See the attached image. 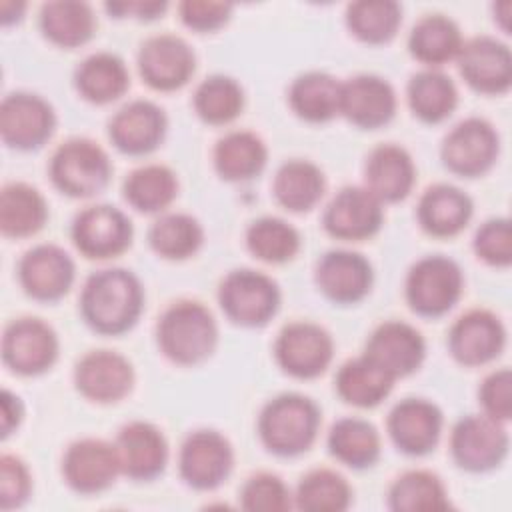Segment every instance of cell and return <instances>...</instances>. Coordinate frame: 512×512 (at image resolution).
Returning a JSON list of instances; mask_svg holds the SVG:
<instances>
[{
    "instance_id": "603a6c76",
    "label": "cell",
    "mask_w": 512,
    "mask_h": 512,
    "mask_svg": "<svg viewBox=\"0 0 512 512\" xmlns=\"http://www.w3.org/2000/svg\"><path fill=\"white\" fill-rule=\"evenodd\" d=\"M114 448L120 472L134 480H152L162 474L168 460L164 434L150 422L134 420L118 430Z\"/></svg>"
},
{
    "instance_id": "60d3db41",
    "label": "cell",
    "mask_w": 512,
    "mask_h": 512,
    "mask_svg": "<svg viewBox=\"0 0 512 512\" xmlns=\"http://www.w3.org/2000/svg\"><path fill=\"white\" fill-rule=\"evenodd\" d=\"M350 500L352 490L346 478L328 468L310 470L294 494V506L304 512H342Z\"/></svg>"
},
{
    "instance_id": "f5cc1de1",
    "label": "cell",
    "mask_w": 512,
    "mask_h": 512,
    "mask_svg": "<svg viewBox=\"0 0 512 512\" xmlns=\"http://www.w3.org/2000/svg\"><path fill=\"white\" fill-rule=\"evenodd\" d=\"M22 420V404L20 398L12 392H2V438L10 436L14 428H18Z\"/></svg>"
},
{
    "instance_id": "9a60e30c",
    "label": "cell",
    "mask_w": 512,
    "mask_h": 512,
    "mask_svg": "<svg viewBox=\"0 0 512 512\" xmlns=\"http://www.w3.org/2000/svg\"><path fill=\"white\" fill-rule=\"evenodd\" d=\"M66 484L80 494H96L114 484L120 462L114 444L100 438H82L68 446L62 460Z\"/></svg>"
},
{
    "instance_id": "f6af8a7d",
    "label": "cell",
    "mask_w": 512,
    "mask_h": 512,
    "mask_svg": "<svg viewBox=\"0 0 512 512\" xmlns=\"http://www.w3.org/2000/svg\"><path fill=\"white\" fill-rule=\"evenodd\" d=\"M246 244L256 258L280 264L290 260L298 252L300 236L296 228L284 222L282 218L264 216L248 226Z\"/></svg>"
},
{
    "instance_id": "e575fe53",
    "label": "cell",
    "mask_w": 512,
    "mask_h": 512,
    "mask_svg": "<svg viewBox=\"0 0 512 512\" xmlns=\"http://www.w3.org/2000/svg\"><path fill=\"white\" fill-rule=\"evenodd\" d=\"M342 82L326 72L300 74L288 92L292 110L308 122H326L340 114Z\"/></svg>"
},
{
    "instance_id": "cb8c5ba5",
    "label": "cell",
    "mask_w": 512,
    "mask_h": 512,
    "mask_svg": "<svg viewBox=\"0 0 512 512\" xmlns=\"http://www.w3.org/2000/svg\"><path fill=\"white\" fill-rule=\"evenodd\" d=\"M108 134L124 154H148L160 146L166 134V114L150 100H132L110 118Z\"/></svg>"
},
{
    "instance_id": "b9f144b4",
    "label": "cell",
    "mask_w": 512,
    "mask_h": 512,
    "mask_svg": "<svg viewBox=\"0 0 512 512\" xmlns=\"http://www.w3.org/2000/svg\"><path fill=\"white\" fill-rule=\"evenodd\" d=\"M402 22V8L394 0H358L346 6L350 32L368 44L388 42Z\"/></svg>"
},
{
    "instance_id": "1f68e13d",
    "label": "cell",
    "mask_w": 512,
    "mask_h": 512,
    "mask_svg": "<svg viewBox=\"0 0 512 512\" xmlns=\"http://www.w3.org/2000/svg\"><path fill=\"white\" fill-rule=\"evenodd\" d=\"M394 378L364 354L346 360L336 374L338 396L358 408L378 406L392 390Z\"/></svg>"
},
{
    "instance_id": "f35d334b",
    "label": "cell",
    "mask_w": 512,
    "mask_h": 512,
    "mask_svg": "<svg viewBox=\"0 0 512 512\" xmlns=\"http://www.w3.org/2000/svg\"><path fill=\"white\" fill-rule=\"evenodd\" d=\"M126 202L146 214L164 210L178 194L176 174L162 164H146L132 170L122 186Z\"/></svg>"
},
{
    "instance_id": "30bf717a",
    "label": "cell",
    "mask_w": 512,
    "mask_h": 512,
    "mask_svg": "<svg viewBox=\"0 0 512 512\" xmlns=\"http://www.w3.org/2000/svg\"><path fill=\"white\" fill-rule=\"evenodd\" d=\"M334 354L330 334L314 322H290L276 338L274 356L284 372L294 378L320 376Z\"/></svg>"
},
{
    "instance_id": "3957f363",
    "label": "cell",
    "mask_w": 512,
    "mask_h": 512,
    "mask_svg": "<svg viewBox=\"0 0 512 512\" xmlns=\"http://www.w3.org/2000/svg\"><path fill=\"white\" fill-rule=\"evenodd\" d=\"M320 426L318 406L296 392L272 398L260 412L258 434L262 444L278 456H298L316 440Z\"/></svg>"
},
{
    "instance_id": "ee69618b",
    "label": "cell",
    "mask_w": 512,
    "mask_h": 512,
    "mask_svg": "<svg viewBox=\"0 0 512 512\" xmlns=\"http://www.w3.org/2000/svg\"><path fill=\"white\" fill-rule=\"evenodd\" d=\"M242 108V86L230 76H208L194 92V110L208 124H228L242 112Z\"/></svg>"
},
{
    "instance_id": "ab89813d",
    "label": "cell",
    "mask_w": 512,
    "mask_h": 512,
    "mask_svg": "<svg viewBox=\"0 0 512 512\" xmlns=\"http://www.w3.org/2000/svg\"><path fill=\"white\" fill-rule=\"evenodd\" d=\"M388 504L396 512H434L450 508L446 488L428 470H408L394 480Z\"/></svg>"
},
{
    "instance_id": "8fae6325",
    "label": "cell",
    "mask_w": 512,
    "mask_h": 512,
    "mask_svg": "<svg viewBox=\"0 0 512 512\" xmlns=\"http://www.w3.org/2000/svg\"><path fill=\"white\" fill-rule=\"evenodd\" d=\"M54 126V110L38 94L12 92L0 104V134L10 148H40L52 136Z\"/></svg>"
},
{
    "instance_id": "ffe728a7",
    "label": "cell",
    "mask_w": 512,
    "mask_h": 512,
    "mask_svg": "<svg viewBox=\"0 0 512 512\" xmlns=\"http://www.w3.org/2000/svg\"><path fill=\"white\" fill-rule=\"evenodd\" d=\"M18 278L28 296L52 302L70 290L74 282V262L60 246L38 244L20 258Z\"/></svg>"
},
{
    "instance_id": "7a4b0ae2",
    "label": "cell",
    "mask_w": 512,
    "mask_h": 512,
    "mask_svg": "<svg viewBox=\"0 0 512 512\" xmlns=\"http://www.w3.org/2000/svg\"><path fill=\"white\" fill-rule=\"evenodd\" d=\"M156 336L166 358L190 366L206 360L214 352L218 328L204 304L196 300H178L162 312Z\"/></svg>"
},
{
    "instance_id": "8d00e7d4",
    "label": "cell",
    "mask_w": 512,
    "mask_h": 512,
    "mask_svg": "<svg viewBox=\"0 0 512 512\" xmlns=\"http://www.w3.org/2000/svg\"><path fill=\"white\" fill-rule=\"evenodd\" d=\"M330 454L350 468L372 466L380 456V436L362 418H340L328 432Z\"/></svg>"
},
{
    "instance_id": "c3c4849f",
    "label": "cell",
    "mask_w": 512,
    "mask_h": 512,
    "mask_svg": "<svg viewBox=\"0 0 512 512\" xmlns=\"http://www.w3.org/2000/svg\"><path fill=\"white\" fill-rule=\"evenodd\" d=\"M510 388H512V374L508 368L494 370L484 378L480 386V404L486 416L502 424L510 420L512 416Z\"/></svg>"
},
{
    "instance_id": "74e56055",
    "label": "cell",
    "mask_w": 512,
    "mask_h": 512,
    "mask_svg": "<svg viewBox=\"0 0 512 512\" xmlns=\"http://www.w3.org/2000/svg\"><path fill=\"white\" fill-rule=\"evenodd\" d=\"M408 104L422 122L436 124L448 118L458 104V90L440 70H422L408 82Z\"/></svg>"
},
{
    "instance_id": "4dcf8cb0",
    "label": "cell",
    "mask_w": 512,
    "mask_h": 512,
    "mask_svg": "<svg viewBox=\"0 0 512 512\" xmlns=\"http://www.w3.org/2000/svg\"><path fill=\"white\" fill-rule=\"evenodd\" d=\"M462 34L458 24L444 14H426L410 30V54L428 64L440 66L454 60L462 48Z\"/></svg>"
},
{
    "instance_id": "bcb514c9",
    "label": "cell",
    "mask_w": 512,
    "mask_h": 512,
    "mask_svg": "<svg viewBox=\"0 0 512 512\" xmlns=\"http://www.w3.org/2000/svg\"><path fill=\"white\" fill-rule=\"evenodd\" d=\"M288 486L270 472H258L246 480L240 492L242 508L252 512H282L292 508Z\"/></svg>"
},
{
    "instance_id": "5b68a950",
    "label": "cell",
    "mask_w": 512,
    "mask_h": 512,
    "mask_svg": "<svg viewBox=\"0 0 512 512\" xmlns=\"http://www.w3.org/2000/svg\"><path fill=\"white\" fill-rule=\"evenodd\" d=\"M462 270L446 256L420 258L406 276V300L420 316H442L460 298Z\"/></svg>"
},
{
    "instance_id": "f1b7e54d",
    "label": "cell",
    "mask_w": 512,
    "mask_h": 512,
    "mask_svg": "<svg viewBox=\"0 0 512 512\" xmlns=\"http://www.w3.org/2000/svg\"><path fill=\"white\" fill-rule=\"evenodd\" d=\"M74 84L88 102L108 104L128 90L130 78L126 64L116 54L96 52L78 64Z\"/></svg>"
},
{
    "instance_id": "5bb4252c",
    "label": "cell",
    "mask_w": 512,
    "mask_h": 512,
    "mask_svg": "<svg viewBox=\"0 0 512 512\" xmlns=\"http://www.w3.org/2000/svg\"><path fill=\"white\" fill-rule=\"evenodd\" d=\"M196 68V56L188 42L176 34L150 36L138 52L142 80L154 90H176L184 86Z\"/></svg>"
},
{
    "instance_id": "7402d4cb",
    "label": "cell",
    "mask_w": 512,
    "mask_h": 512,
    "mask_svg": "<svg viewBox=\"0 0 512 512\" xmlns=\"http://www.w3.org/2000/svg\"><path fill=\"white\" fill-rule=\"evenodd\" d=\"M386 426L398 450L410 456H422L438 444L442 412L424 398H404L390 410Z\"/></svg>"
},
{
    "instance_id": "836d02e7",
    "label": "cell",
    "mask_w": 512,
    "mask_h": 512,
    "mask_svg": "<svg viewBox=\"0 0 512 512\" xmlns=\"http://www.w3.org/2000/svg\"><path fill=\"white\" fill-rule=\"evenodd\" d=\"M266 146L248 130H234L214 146V166L224 180L240 182L258 176L266 164Z\"/></svg>"
},
{
    "instance_id": "44dd1931",
    "label": "cell",
    "mask_w": 512,
    "mask_h": 512,
    "mask_svg": "<svg viewBox=\"0 0 512 512\" xmlns=\"http://www.w3.org/2000/svg\"><path fill=\"white\" fill-rule=\"evenodd\" d=\"M74 382L88 400L108 404L122 400L132 384L134 370L128 358L112 350H94L84 354L74 368Z\"/></svg>"
},
{
    "instance_id": "f907efd6",
    "label": "cell",
    "mask_w": 512,
    "mask_h": 512,
    "mask_svg": "<svg viewBox=\"0 0 512 512\" xmlns=\"http://www.w3.org/2000/svg\"><path fill=\"white\" fill-rule=\"evenodd\" d=\"M182 22L198 32H210L224 26L232 14V4L212 0H184L178 6Z\"/></svg>"
},
{
    "instance_id": "9c48e42d",
    "label": "cell",
    "mask_w": 512,
    "mask_h": 512,
    "mask_svg": "<svg viewBox=\"0 0 512 512\" xmlns=\"http://www.w3.org/2000/svg\"><path fill=\"white\" fill-rule=\"evenodd\" d=\"M58 356L56 332L40 318H18L4 328L2 360L22 376L46 372Z\"/></svg>"
},
{
    "instance_id": "681fc988",
    "label": "cell",
    "mask_w": 512,
    "mask_h": 512,
    "mask_svg": "<svg viewBox=\"0 0 512 512\" xmlns=\"http://www.w3.org/2000/svg\"><path fill=\"white\" fill-rule=\"evenodd\" d=\"M30 474L26 464L12 454L0 458V502L4 510L18 508L28 500L30 494Z\"/></svg>"
},
{
    "instance_id": "d6a6232c",
    "label": "cell",
    "mask_w": 512,
    "mask_h": 512,
    "mask_svg": "<svg viewBox=\"0 0 512 512\" xmlns=\"http://www.w3.org/2000/svg\"><path fill=\"white\" fill-rule=\"evenodd\" d=\"M40 28L50 42L64 48H76L92 38L96 16L86 2H46L40 8Z\"/></svg>"
},
{
    "instance_id": "277c9868",
    "label": "cell",
    "mask_w": 512,
    "mask_h": 512,
    "mask_svg": "<svg viewBox=\"0 0 512 512\" xmlns=\"http://www.w3.org/2000/svg\"><path fill=\"white\" fill-rule=\"evenodd\" d=\"M110 172L108 154L88 138L62 142L50 158L54 186L72 198H88L100 192L108 184Z\"/></svg>"
},
{
    "instance_id": "d4e9b609",
    "label": "cell",
    "mask_w": 512,
    "mask_h": 512,
    "mask_svg": "<svg viewBox=\"0 0 512 512\" xmlns=\"http://www.w3.org/2000/svg\"><path fill=\"white\" fill-rule=\"evenodd\" d=\"M396 112L394 88L380 76L358 74L342 82L340 114L360 128H380Z\"/></svg>"
},
{
    "instance_id": "7bdbcfd3",
    "label": "cell",
    "mask_w": 512,
    "mask_h": 512,
    "mask_svg": "<svg viewBox=\"0 0 512 512\" xmlns=\"http://www.w3.org/2000/svg\"><path fill=\"white\" fill-rule=\"evenodd\" d=\"M202 226L190 214L170 212L160 216L148 232L152 250L170 260L192 256L202 246Z\"/></svg>"
},
{
    "instance_id": "ba28073f",
    "label": "cell",
    "mask_w": 512,
    "mask_h": 512,
    "mask_svg": "<svg viewBox=\"0 0 512 512\" xmlns=\"http://www.w3.org/2000/svg\"><path fill=\"white\" fill-rule=\"evenodd\" d=\"M498 148L500 140L490 122L484 118H466L446 134L440 154L450 172L474 178L494 166Z\"/></svg>"
},
{
    "instance_id": "d590c367",
    "label": "cell",
    "mask_w": 512,
    "mask_h": 512,
    "mask_svg": "<svg viewBox=\"0 0 512 512\" xmlns=\"http://www.w3.org/2000/svg\"><path fill=\"white\" fill-rule=\"evenodd\" d=\"M326 188L322 170L308 160H288L274 176V196L290 212H306L316 206Z\"/></svg>"
},
{
    "instance_id": "ac0fdd59",
    "label": "cell",
    "mask_w": 512,
    "mask_h": 512,
    "mask_svg": "<svg viewBox=\"0 0 512 512\" xmlns=\"http://www.w3.org/2000/svg\"><path fill=\"white\" fill-rule=\"evenodd\" d=\"M424 354L426 344L422 334L400 320H388L376 326L364 350V356L394 380L418 370Z\"/></svg>"
},
{
    "instance_id": "8992f818",
    "label": "cell",
    "mask_w": 512,
    "mask_h": 512,
    "mask_svg": "<svg viewBox=\"0 0 512 512\" xmlns=\"http://www.w3.org/2000/svg\"><path fill=\"white\" fill-rule=\"evenodd\" d=\"M218 302L232 322L240 326H262L276 314L280 290L270 276L240 268L226 274L220 282Z\"/></svg>"
},
{
    "instance_id": "2e32d148",
    "label": "cell",
    "mask_w": 512,
    "mask_h": 512,
    "mask_svg": "<svg viewBox=\"0 0 512 512\" xmlns=\"http://www.w3.org/2000/svg\"><path fill=\"white\" fill-rule=\"evenodd\" d=\"M382 218V202L366 186H346L326 206L322 224L334 238L364 240L380 230Z\"/></svg>"
},
{
    "instance_id": "484cf974",
    "label": "cell",
    "mask_w": 512,
    "mask_h": 512,
    "mask_svg": "<svg viewBox=\"0 0 512 512\" xmlns=\"http://www.w3.org/2000/svg\"><path fill=\"white\" fill-rule=\"evenodd\" d=\"M318 288L338 304L362 300L372 286L370 262L352 250H330L316 264Z\"/></svg>"
},
{
    "instance_id": "7c38bea8",
    "label": "cell",
    "mask_w": 512,
    "mask_h": 512,
    "mask_svg": "<svg viewBox=\"0 0 512 512\" xmlns=\"http://www.w3.org/2000/svg\"><path fill=\"white\" fill-rule=\"evenodd\" d=\"M72 240L86 258H112L130 246L132 222L114 206H88L72 222Z\"/></svg>"
},
{
    "instance_id": "52a82bcc",
    "label": "cell",
    "mask_w": 512,
    "mask_h": 512,
    "mask_svg": "<svg viewBox=\"0 0 512 512\" xmlns=\"http://www.w3.org/2000/svg\"><path fill=\"white\" fill-rule=\"evenodd\" d=\"M450 450L454 462L468 472L496 468L508 454V434L502 422L486 414H470L452 428Z\"/></svg>"
},
{
    "instance_id": "6da1fadb",
    "label": "cell",
    "mask_w": 512,
    "mask_h": 512,
    "mask_svg": "<svg viewBox=\"0 0 512 512\" xmlns=\"http://www.w3.org/2000/svg\"><path fill=\"white\" fill-rule=\"evenodd\" d=\"M144 304L138 278L126 268H104L90 274L80 294V310L90 328L100 334L130 330Z\"/></svg>"
},
{
    "instance_id": "f546056e",
    "label": "cell",
    "mask_w": 512,
    "mask_h": 512,
    "mask_svg": "<svg viewBox=\"0 0 512 512\" xmlns=\"http://www.w3.org/2000/svg\"><path fill=\"white\" fill-rule=\"evenodd\" d=\"M48 218L44 196L30 184L10 182L0 192V230L10 238L36 234Z\"/></svg>"
},
{
    "instance_id": "4fadbf2b",
    "label": "cell",
    "mask_w": 512,
    "mask_h": 512,
    "mask_svg": "<svg viewBox=\"0 0 512 512\" xmlns=\"http://www.w3.org/2000/svg\"><path fill=\"white\" fill-rule=\"evenodd\" d=\"M232 462V446L216 430H196L188 434L180 446V476L196 490L220 486L228 478Z\"/></svg>"
},
{
    "instance_id": "7dc6e473",
    "label": "cell",
    "mask_w": 512,
    "mask_h": 512,
    "mask_svg": "<svg viewBox=\"0 0 512 512\" xmlns=\"http://www.w3.org/2000/svg\"><path fill=\"white\" fill-rule=\"evenodd\" d=\"M474 252L492 266H508L512 262V228L508 218L486 220L474 236Z\"/></svg>"
},
{
    "instance_id": "816d5d0a",
    "label": "cell",
    "mask_w": 512,
    "mask_h": 512,
    "mask_svg": "<svg viewBox=\"0 0 512 512\" xmlns=\"http://www.w3.org/2000/svg\"><path fill=\"white\" fill-rule=\"evenodd\" d=\"M106 10L110 14H116L118 18L132 14L136 18L150 20L166 10V2H108Z\"/></svg>"
},
{
    "instance_id": "4316f807",
    "label": "cell",
    "mask_w": 512,
    "mask_h": 512,
    "mask_svg": "<svg viewBox=\"0 0 512 512\" xmlns=\"http://www.w3.org/2000/svg\"><path fill=\"white\" fill-rule=\"evenodd\" d=\"M366 188L380 202H398L404 200L416 178V168L410 154L398 144H380L376 146L364 168Z\"/></svg>"
},
{
    "instance_id": "83f0119b",
    "label": "cell",
    "mask_w": 512,
    "mask_h": 512,
    "mask_svg": "<svg viewBox=\"0 0 512 512\" xmlns=\"http://www.w3.org/2000/svg\"><path fill=\"white\" fill-rule=\"evenodd\" d=\"M470 218V196L452 184H434L420 196L418 222L432 236H454L468 224Z\"/></svg>"
},
{
    "instance_id": "e0dca14e",
    "label": "cell",
    "mask_w": 512,
    "mask_h": 512,
    "mask_svg": "<svg viewBox=\"0 0 512 512\" xmlns=\"http://www.w3.org/2000/svg\"><path fill=\"white\" fill-rule=\"evenodd\" d=\"M506 344L502 320L482 308L464 312L448 332V348L464 366H482L494 360Z\"/></svg>"
},
{
    "instance_id": "d6986e66",
    "label": "cell",
    "mask_w": 512,
    "mask_h": 512,
    "mask_svg": "<svg viewBox=\"0 0 512 512\" xmlns=\"http://www.w3.org/2000/svg\"><path fill=\"white\" fill-rule=\"evenodd\" d=\"M462 78L478 92L504 94L512 82V56L504 42L476 36L462 44L458 56Z\"/></svg>"
}]
</instances>
